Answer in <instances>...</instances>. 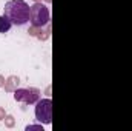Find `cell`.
<instances>
[{"label": "cell", "mask_w": 132, "mask_h": 131, "mask_svg": "<svg viewBox=\"0 0 132 131\" xmlns=\"http://www.w3.org/2000/svg\"><path fill=\"white\" fill-rule=\"evenodd\" d=\"M19 83H20V79H19L17 76H9V77L6 79L3 88H5L6 93H14V91L19 88Z\"/></svg>", "instance_id": "cell-5"}, {"label": "cell", "mask_w": 132, "mask_h": 131, "mask_svg": "<svg viewBox=\"0 0 132 131\" xmlns=\"http://www.w3.org/2000/svg\"><path fill=\"white\" fill-rule=\"evenodd\" d=\"M11 26H12V23H11V20L3 14V16H0V33L5 34L8 33L9 30H11Z\"/></svg>", "instance_id": "cell-6"}, {"label": "cell", "mask_w": 132, "mask_h": 131, "mask_svg": "<svg viewBox=\"0 0 132 131\" xmlns=\"http://www.w3.org/2000/svg\"><path fill=\"white\" fill-rule=\"evenodd\" d=\"M5 16L15 26H23L29 22L31 6L25 0H9L5 5Z\"/></svg>", "instance_id": "cell-1"}, {"label": "cell", "mask_w": 132, "mask_h": 131, "mask_svg": "<svg viewBox=\"0 0 132 131\" xmlns=\"http://www.w3.org/2000/svg\"><path fill=\"white\" fill-rule=\"evenodd\" d=\"M49 9L48 6H45L42 2H34V5L31 6V17L29 22L32 26H38L43 28L49 23Z\"/></svg>", "instance_id": "cell-2"}, {"label": "cell", "mask_w": 132, "mask_h": 131, "mask_svg": "<svg viewBox=\"0 0 132 131\" xmlns=\"http://www.w3.org/2000/svg\"><path fill=\"white\" fill-rule=\"evenodd\" d=\"M34 2H42V0H34Z\"/></svg>", "instance_id": "cell-15"}, {"label": "cell", "mask_w": 132, "mask_h": 131, "mask_svg": "<svg viewBox=\"0 0 132 131\" xmlns=\"http://www.w3.org/2000/svg\"><path fill=\"white\" fill-rule=\"evenodd\" d=\"M46 94H48V96L51 94V86H48V88H46Z\"/></svg>", "instance_id": "cell-13"}, {"label": "cell", "mask_w": 132, "mask_h": 131, "mask_svg": "<svg viewBox=\"0 0 132 131\" xmlns=\"http://www.w3.org/2000/svg\"><path fill=\"white\" fill-rule=\"evenodd\" d=\"M14 99L15 102H22L25 105H34L40 100V90L38 88H17L14 91Z\"/></svg>", "instance_id": "cell-4"}, {"label": "cell", "mask_w": 132, "mask_h": 131, "mask_svg": "<svg viewBox=\"0 0 132 131\" xmlns=\"http://www.w3.org/2000/svg\"><path fill=\"white\" fill-rule=\"evenodd\" d=\"M40 31H42V28H38V26H31V28L28 30V34H29V35H32V37H37Z\"/></svg>", "instance_id": "cell-9"}, {"label": "cell", "mask_w": 132, "mask_h": 131, "mask_svg": "<svg viewBox=\"0 0 132 131\" xmlns=\"http://www.w3.org/2000/svg\"><path fill=\"white\" fill-rule=\"evenodd\" d=\"M5 117H6V111H5V108L0 106V120H3Z\"/></svg>", "instance_id": "cell-11"}, {"label": "cell", "mask_w": 132, "mask_h": 131, "mask_svg": "<svg viewBox=\"0 0 132 131\" xmlns=\"http://www.w3.org/2000/svg\"><path fill=\"white\" fill-rule=\"evenodd\" d=\"M5 82H6L5 76H2V74H0V88H3V86H5Z\"/></svg>", "instance_id": "cell-12"}, {"label": "cell", "mask_w": 132, "mask_h": 131, "mask_svg": "<svg viewBox=\"0 0 132 131\" xmlns=\"http://www.w3.org/2000/svg\"><path fill=\"white\" fill-rule=\"evenodd\" d=\"M45 2H48V3H51V2H52V0H45Z\"/></svg>", "instance_id": "cell-14"}, {"label": "cell", "mask_w": 132, "mask_h": 131, "mask_svg": "<svg viewBox=\"0 0 132 131\" xmlns=\"http://www.w3.org/2000/svg\"><path fill=\"white\" fill-rule=\"evenodd\" d=\"M52 100L51 99H40L35 103V119L40 123L49 125L52 122Z\"/></svg>", "instance_id": "cell-3"}, {"label": "cell", "mask_w": 132, "mask_h": 131, "mask_svg": "<svg viewBox=\"0 0 132 131\" xmlns=\"http://www.w3.org/2000/svg\"><path fill=\"white\" fill-rule=\"evenodd\" d=\"M3 122H5V127H6V128H14V127H15V119H14V116H11V114H6V117L3 119Z\"/></svg>", "instance_id": "cell-8"}, {"label": "cell", "mask_w": 132, "mask_h": 131, "mask_svg": "<svg viewBox=\"0 0 132 131\" xmlns=\"http://www.w3.org/2000/svg\"><path fill=\"white\" fill-rule=\"evenodd\" d=\"M49 37H51V23H48V25H46V31H43V30H42V31L38 33L37 39H38V40H42V42H45V40H48Z\"/></svg>", "instance_id": "cell-7"}, {"label": "cell", "mask_w": 132, "mask_h": 131, "mask_svg": "<svg viewBox=\"0 0 132 131\" xmlns=\"http://www.w3.org/2000/svg\"><path fill=\"white\" fill-rule=\"evenodd\" d=\"M25 131H43V127L42 125H28Z\"/></svg>", "instance_id": "cell-10"}]
</instances>
